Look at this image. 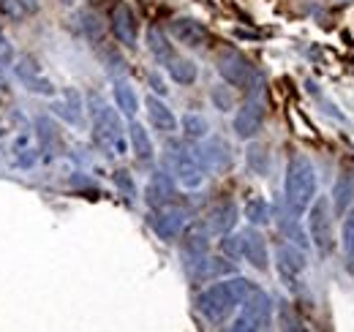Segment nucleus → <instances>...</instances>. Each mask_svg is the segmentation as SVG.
<instances>
[{
  "label": "nucleus",
  "instance_id": "obj_1",
  "mask_svg": "<svg viewBox=\"0 0 354 332\" xmlns=\"http://www.w3.org/2000/svg\"><path fill=\"white\" fill-rule=\"evenodd\" d=\"M254 289L251 281L234 275V278H226V281H216L213 286L202 291L196 297V311L213 322V324H221L223 319H229V313L237 311V305H243V299L248 297V291Z\"/></svg>",
  "mask_w": 354,
  "mask_h": 332
},
{
  "label": "nucleus",
  "instance_id": "obj_2",
  "mask_svg": "<svg viewBox=\"0 0 354 332\" xmlns=\"http://www.w3.org/2000/svg\"><path fill=\"white\" fill-rule=\"evenodd\" d=\"M316 199V169L310 164L308 156L295 153L286 164V177H283V202L289 212L303 215Z\"/></svg>",
  "mask_w": 354,
  "mask_h": 332
},
{
  "label": "nucleus",
  "instance_id": "obj_3",
  "mask_svg": "<svg viewBox=\"0 0 354 332\" xmlns=\"http://www.w3.org/2000/svg\"><path fill=\"white\" fill-rule=\"evenodd\" d=\"M93 139L106 156H126L129 142H126V128L120 120V112L98 104L93 112Z\"/></svg>",
  "mask_w": 354,
  "mask_h": 332
},
{
  "label": "nucleus",
  "instance_id": "obj_4",
  "mask_svg": "<svg viewBox=\"0 0 354 332\" xmlns=\"http://www.w3.org/2000/svg\"><path fill=\"white\" fill-rule=\"evenodd\" d=\"M270 313H272L270 297L262 289H251L240 305L237 319L229 324L226 332H262L270 324Z\"/></svg>",
  "mask_w": 354,
  "mask_h": 332
},
{
  "label": "nucleus",
  "instance_id": "obj_5",
  "mask_svg": "<svg viewBox=\"0 0 354 332\" xmlns=\"http://www.w3.org/2000/svg\"><path fill=\"white\" fill-rule=\"evenodd\" d=\"M308 212V237L322 256H330L335 248V232H333V210L327 196H316L310 202Z\"/></svg>",
  "mask_w": 354,
  "mask_h": 332
},
{
  "label": "nucleus",
  "instance_id": "obj_6",
  "mask_svg": "<svg viewBox=\"0 0 354 332\" xmlns=\"http://www.w3.org/2000/svg\"><path fill=\"white\" fill-rule=\"evenodd\" d=\"M169 164H172V174L183 188H199L205 183V169L196 158V150H188L180 142H169Z\"/></svg>",
  "mask_w": 354,
  "mask_h": 332
},
{
  "label": "nucleus",
  "instance_id": "obj_7",
  "mask_svg": "<svg viewBox=\"0 0 354 332\" xmlns=\"http://www.w3.org/2000/svg\"><path fill=\"white\" fill-rule=\"evenodd\" d=\"M218 74L223 77V82L232 87H248L254 80V66L243 52L226 49L218 55Z\"/></svg>",
  "mask_w": 354,
  "mask_h": 332
},
{
  "label": "nucleus",
  "instance_id": "obj_8",
  "mask_svg": "<svg viewBox=\"0 0 354 332\" xmlns=\"http://www.w3.org/2000/svg\"><path fill=\"white\" fill-rule=\"evenodd\" d=\"M262 125H265V104L259 101V98H248L240 109H237V115H234V133L240 136V139H254L259 131H262Z\"/></svg>",
  "mask_w": 354,
  "mask_h": 332
},
{
  "label": "nucleus",
  "instance_id": "obj_9",
  "mask_svg": "<svg viewBox=\"0 0 354 332\" xmlns=\"http://www.w3.org/2000/svg\"><path fill=\"white\" fill-rule=\"evenodd\" d=\"M275 259H278V261H275V264H278V275H281L289 286H295L297 278H300L303 270H306V250L292 246V243H278Z\"/></svg>",
  "mask_w": 354,
  "mask_h": 332
},
{
  "label": "nucleus",
  "instance_id": "obj_10",
  "mask_svg": "<svg viewBox=\"0 0 354 332\" xmlns=\"http://www.w3.org/2000/svg\"><path fill=\"white\" fill-rule=\"evenodd\" d=\"M207 253H210V232H207V226L205 223L188 226L185 234H183V259H185L188 270L194 264H199Z\"/></svg>",
  "mask_w": 354,
  "mask_h": 332
},
{
  "label": "nucleus",
  "instance_id": "obj_11",
  "mask_svg": "<svg viewBox=\"0 0 354 332\" xmlns=\"http://www.w3.org/2000/svg\"><path fill=\"white\" fill-rule=\"evenodd\" d=\"M14 74H17L19 82L25 84L30 93H36V95H55V93H57V87L41 74V68H39V63H36L33 57H22V60L14 66Z\"/></svg>",
  "mask_w": 354,
  "mask_h": 332
},
{
  "label": "nucleus",
  "instance_id": "obj_12",
  "mask_svg": "<svg viewBox=\"0 0 354 332\" xmlns=\"http://www.w3.org/2000/svg\"><path fill=\"white\" fill-rule=\"evenodd\" d=\"M112 33L115 39L126 46H136L139 42V22H136V14L129 3H118L115 11H112Z\"/></svg>",
  "mask_w": 354,
  "mask_h": 332
},
{
  "label": "nucleus",
  "instance_id": "obj_13",
  "mask_svg": "<svg viewBox=\"0 0 354 332\" xmlns=\"http://www.w3.org/2000/svg\"><path fill=\"white\" fill-rule=\"evenodd\" d=\"M145 202L147 208L153 210H161V208H169L175 202V180L172 174L167 172H156L145 188Z\"/></svg>",
  "mask_w": 354,
  "mask_h": 332
},
{
  "label": "nucleus",
  "instance_id": "obj_14",
  "mask_svg": "<svg viewBox=\"0 0 354 332\" xmlns=\"http://www.w3.org/2000/svg\"><path fill=\"white\" fill-rule=\"evenodd\" d=\"M169 30H172V36H175L177 42L191 46V49H202L205 44L210 42V30L202 22L191 19V17H177V19H172Z\"/></svg>",
  "mask_w": 354,
  "mask_h": 332
},
{
  "label": "nucleus",
  "instance_id": "obj_15",
  "mask_svg": "<svg viewBox=\"0 0 354 332\" xmlns=\"http://www.w3.org/2000/svg\"><path fill=\"white\" fill-rule=\"evenodd\" d=\"M147 221H150L153 232H156L161 240H167V243L180 237V232H183V223H185L183 212H180V210H172V208L153 210V215H150Z\"/></svg>",
  "mask_w": 354,
  "mask_h": 332
},
{
  "label": "nucleus",
  "instance_id": "obj_16",
  "mask_svg": "<svg viewBox=\"0 0 354 332\" xmlns=\"http://www.w3.org/2000/svg\"><path fill=\"white\" fill-rule=\"evenodd\" d=\"M240 248H243V256H245L259 273H265L267 267H270V250H267V240L262 237V232L245 229V232L240 234Z\"/></svg>",
  "mask_w": 354,
  "mask_h": 332
},
{
  "label": "nucleus",
  "instance_id": "obj_17",
  "mask_svg": "<svg viewBox=\"0 0 354 332\" xmlns=\"http://www.w3.org/2000/svg\"><path fill=\"white\" fill-rule=\"evenodd\" d=\"M196 158H199L202 169H210V172H223L232 166V153L223 139H210L207 145H202L196 150Z\"/></svg>",
  "mask_w": 354,
  "mask_h": 332
},
{
  "label": "nucleus",
  "instance_id": "obj_18",
  "mask_svg": "<svg viewBox=\"0 0 354 332\" xmlns=\"http://www.w3.org/2000/svg\"><path fill=\"white\" fill-rule=\"evenodd\" d=\"M210 232H216V234H229L234 226H237V205L232 202V199H223L218 202L216 208L210 210V215H207V223H205Z\"/></svg>",
  "mask_w": 354,
  "mask_h": 332
},
{
  "label": "nucleus",
  "instance_id": "obj_19",
  "mask_svg": "<svg viewBox=\"0 0 354 332\" xmlns=\"http://www.w3.org/2000/svg\"><path fill=\"white\" fill-rule=\"evenodd\" d=\"M145 107H147V118H150L153 128H158L161 133H172L177 128L175 112H172L158 95H147V98H145Z\"/></svg>",
  "mask_w": 354,
  "mask_h": 332
},
{
  "label": "nucleus",
  "instance_id": "obj_20",
  "mask_svg": "<svg viewBox=\"0 0 354 332\" xmlns=\"http://www.w3.org/2000/svg\"><path fill=\"white\" fill-rule=\"evenodd\" d=\"M196 281H213V278H218V275H229V273H234V267H232V261H226V259H213L210 253L199 261V264H194L191 270H188Z\"/></svg>",
  "mask_w": 354,
  "mask_h": 332
},
{
  "label": "nucleus",
  "instance_id": "obj_21",
  "mask_svg": "<svg viewBox=\"0 0 354 332\" xmlns=\"http://www.w3.org/2000/svg\"><path fill=\"white\" fill-rule=\"evenodd\" d=\"M129 142H131L133 156H136L142 164H150V161H153L156 153H153V142H150V133L145 131V125L136 123V120L129 125Z\"/></svg>",
  "mask_w": 354,
  "mask_h": 332
},
{
  "label": "nucleus",
  "instance_id": "obj_22",
  "mask_svg": "<svg viewBox=\"0 0 354 332\" xmlns=\"http://www.w3.org/2000/svg\"><path fill=\"white\" fill-rule=\"evenodd\" d=\"M278 229H281V234L292 243V246H297V248H308V237H306V232H303V226L297 223V215L295 212H281V218H278Z\"/></svg>",
  "mask_w": 354,
  "mask_h": 332
},
{
  "label": "nucleus",
  "instance_id": "obj_23",
  "mask_svg": "<svg viewBox=\"0 0 354 332\" xmlns=\"http://www.w3.org/2000/svg\"><path fill=\"white\" fill-rule=\"evenodd\" d=\"M147 49H150L153 57H156L158 63H164V66L175 57V49H172V44L164 36L161 28H150V30H147Z\"/></svg>",
  "mask_w": 354,
  "mask_h": 332
},
{
  "label": "nucleus",
  "instance_id": "obj_24",
  "mask_svg": "<svg viewBox=\"0 0 354 332\" xmlns=\"http://www.w3.org/2000/svg\"><path fill=\"white\" fill-rule=\"evenodd\" d=\"M115 104L131 120L136 118V112H139V98H136V93H133V87L129 82H115Z\"/></svg>",
  "mask_w": 354,
  "mask_h": 332
},
{
  "label": "nucleus",
  "instance_id": "obj_25",
  "mask_svg": "<svg viewBox=\"0 0 354 332\" xmlns=\"http://www.w3.org/2000/svg\"><path fill=\"white\" fill-rule=\"evenodd\" d=\"M167 71H169V77L177 84H194L196 82V74H199L194 60H185V57H177V55L167 63Z\"/></svg>",
  "mask_w": 354,
  "mask_h": 332
},
{
  "label": "nucleus",
  "instance_id": "obj_26",
  "mask_svg": "<svg viewBox=\"0 0 354 332\" xmlns=\"http://www.w3.org/2000/svg\"><path fill=\"white\" fill-rule=\"evenodd\" d=\"M354 199V174L352 172H344L335 183V210L338 212H346V208L352 205Z\"/></svg>",
  "mask_w": 354,
  "mask_h": 332
},
{
  "label": "nucleus",
  "instance_id": "obj_27",
  "mask_svg": "<svg viewBox=\"0 0 354 332\" xmlns=\"http://www.w3.org/2000/svg\"><path fill=\"white\" fill-rule=\"evenodd\" d=\"M278 322H281V332H308L306 322L297 316V311L289 302H281L278 308Z\"/></svg>",
  "mask_w": 354,
  "mask_h": 332
},
{
  "label": "nucleus",
  "instance_id": "obj_28",
  "mask_svg": "<svg viewBox=\"0 0 354 332\" xmlns=\"http://www.w3.org/2000/svg\"><path fill=\"white\" fill-rule=\"evenodd\" d=\"M183 131H185V139H205L207 136V131H210V125L207 120L202 118V115H185L183 118Z\"/></svg>",
  "mask_w": 354,
  "mask_h": 332
},
{
  "label": "nucleus",
  "instance_id": "obj_29",
  "mask_svg": "<svg viewBox=\"0 0 354 332\" xmlns=\"http://www.w3.org/2000/svg\"><path fill=\"white\" fill-rule=\"evenodd\" d=\"M245 218H248L254 226H262V223L270 221V205H267L265 199H259V196L248 199V205H245Z\"/></svg>",
  "mask_w": 354,
  "mask_h": 332
},
{
  "label": "nucleus",
  "instance_id": "obj_30",
  "mask_svg": "<svg viewBox=\"0 0 354 332\" xmlns=\"http://www.w3.org/2000/svg\"><path fill=\"white\" fill-rule=\"evenodd\" d=\"M36 133H39V145H41V150H52V147H57V128L52 125V120L49 118H39L36 120Z\"/></svg>",
  "mask_w": 354,
  "mask_h": 332
},
{
  "label": "nucleus",
  "instance_id": "obj_31",
  "mask_svg": "<svg viewBox=\"0 0 354 332\" xmlns=\"http://www.w3.org/2000/svg\"><path fill=\"white\" fill-rule=\"evenodd\" d=\"M55 112L63 115L68 123H80V95L74 90L66 93V104H55Z\"/></svg>",
  "mask_w": 354,
  "mask_h": 332
},
{
  "label": "nucleus",
  "instance_id": "obj_32",
  "mask_svg": "<svg viewBox=\"0 0 354 332\" xmlns=\"http://www.w3.org/2000/svg\"><path fill=\"white\" fill-rule=\"evenodd\" d=\"M341 246H344V253L354 261V208L346 212L344 218V232H341Z\"/></svg>",
  "mask_w": 354,
  "mask_h": 332
},
{
  "label": "nucleus",
  "instance_id": "obj_33",
  "mask_svg": "<svg viewBox=\"0 0 354 332\" xmlns=\"http://www.w3.org/2000/svg\"><path fill=\"white\" fill-rule=\"evenodd\" d=\"M115 183H118V188H120L123 199H126V202H133V196H136V185H133L131 174H129L126 169L115 172Z\"/></svg>",
  "mask_w": 354,
  "mask_h": 332
},
{
  "label": "nucleus",
  "instance_id": "obj_34",
  "mask_svg": "<svg viewBox=\"0 0 354 332\" xmlns=\"http://www.w3.org/2000/svg\"><path fill=\"white\" fill-rule=\"evenodd\" d=\"M248 166L254 169V172H259V174H265L267 172V153H265V147H251L248 150Z\"/></svg>",
  "mask_w": 354,
  "mask_h": 332
},
{
  "label": "nucleus",
  "instance_id": "obj_35",
  "mask_svg": "<svg viewBox=\"0 0 354 332\" xmlns=\"http://www.w3.org/2000/svg\"><path fill=\"white\" fill-rule=\"evenodd\" d=\"M0 66L6 68V66H14V46L8 42V36H6V30L0 28Z\"/></svg>",
  "mask_w": 354,
  "mask_h": 332
},
{
  "label": "nucleus",
  "instance_id": "obj_36",
  "mask_svg": "<svg viewBox=\"0 0 354 332\" xmlns=\"http://www.w3.org/2000/svg\"><path fill=\"white\" fill-rule=\"evenodd\" d=\"M221 250L229 256V259H237V256H243V248H240V237H234V234H226L221 240Z\"/></svg>",
  "mask_w": 354,
  "mask_h": 332
},
{
  "label": "nucleus",
  "instance_id": "obj_37",
  "mask_svg": "<svg viewBox=\"0 0 354 332\" xmlns=\"http://www.w3.org/2000/svg\"><path fill=\"white\" fill-rule=\"evenodd\" d=\"M150 87L156 90V95H167V87H164V82H161L158 74H150Z\"/></svg>",
  "mask_w": 354,
  "mask_h": 332
},
{
  "label": "nucleus",
  "instance_id": "obj_38",
  "mask_svg": "<svg viewBox=\"0 0 354 332\" xmlns=\"http://www.w3.org/2000/svg\"><path fill=\"white\" fill-rule=\"evenodd\" d=\"M213 98L218 101V107H221V109H229V104H232L226 95H221V90H213Z\"/></svg>",
  "mask_w": 354,
  "mask_h": 332
},
{
  "label": "nucleus",
  "instance_id": "obj_39",
  "mask_svg": "<svg viewBox=\"0 0 354 332\" xmlns=\"http://www.w3.org/2000/svg\"><path fill=\"white\" fill-rule=\"evenodd\" d=\"M19 6H22L25 11H36V8H39V0H19Z\"/></svg>",
  "mask_w": 354,
  "mask_h": 332
},
{
  "label": "nucleus",
  "instance_id": "obj_40",
  "mask_svg": "<svg viewBox=\"0 0 354 332\" xmlns=\"http://www.w3.org/2000/svg\"><path fill=\"white\" fill-rule=\"evenodd\" d=\"M66 3H74V0H66Z\"/></svg>",
  "mask_w": 354,
  "mask_h": 332
}]
</instances>
